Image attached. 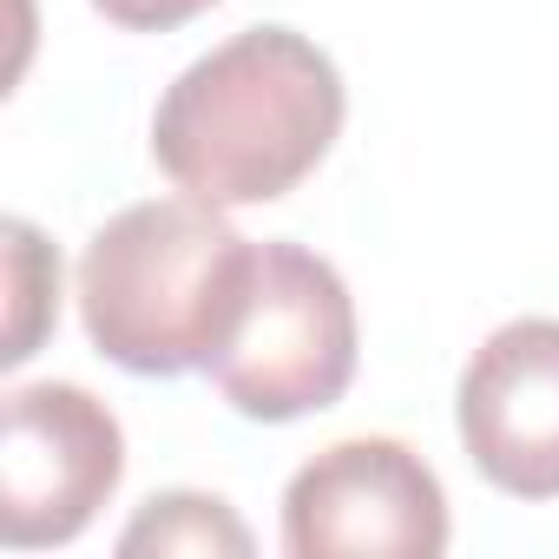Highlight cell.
I'll use <instances>...</instances> for the list:
<instances>
[{
	"label": "cell",
	"mask_w": 559,
	"mask_h": 559,
	"mask_svg": "<svg viewBox=\"0 0 559 559\" xmlns=\"http://www.w3.org/2000/svg\"><path fill=\"white\" fill-rule=\"evenodd\" d=\"M126 480V428L80 382L8 389L0 435V539L14 552L73 546Z\"/></svg>",
	"instance_id": "obj_4"
},
{
	"label": "cell",
	"mask_w": 559,
	"mask_h": 559,
	"mask_svg": "<svg viewBox=\"0 0 559 559\" xmlns=\"http://www.w3.org/2000/svg\"><path fill=\"white\" fill-rule=\"evenodd\" d=\"M454 428L467 461L507 500H559V323L513 317L461 369Z\"/></svg>",
	"instance_id": "obj_6"
},
{
	"label": "cell",
	"mask_w": 559,
	"mask_h": 559,
	"mask_svg": "<svg viewBox=\"0 0 559 559\" xmlns=\"http://www.w3.org/2000/svg\"><path fill=\"white\" fill-rule=\"evenodd\" d=\"M336 60L297 27H243L191 60L152 112V165L198 204L243 211L290 198L343 139Z\"/></svg>",
	"instance_id": "obj_1"
},
{
	"label": "cell",
	"mask_w": 559,
	"mask_h": 559,
	"mask_svg": "<svg viewBox=\"0 0 559 559\" xmlns=\"http://www.w3.org/2000/svg\"><path fill=\"white\" fill-rule=\"evenodd\" d=\"M257 243L198 198H145L106 217L80 250L86 343L145 382L191 376L230 336Z\"/></svg>",
	"instance_id": "obj_2"
},
{
	"label": "cell",
	"mask_w": 559,
	"mask_h": 559,
	"mask_svg": "<svg viewBox=\"0 0 559 559\" xmlns=\"http://www.w3.org/2000/svg\"><path fill=\"white\" fill-rule=\"evenodd\" d=\"M93 14H106L112 27H126V34H171V27H185V21H198V14H211L217 0H86Z\"/></svg>",
	"instance_id": "obj_9"
},
{
	"label": "cell",
	"mask_w": 559,
	"mask_h": 559,
	"mask_svg": "<svg viewBox=\"0 0 559 559\" xmlns=\"http://www.w3.org/2000/svg\"><path fill=\"white\" fill-rule=\"evenodd\" d=\"M356 297L336 263L290 237H270L257 243L243 310L204 362V376L243 421L276 428L336 408L356 382Z\"/></svg>",
	"instance_id": "obj_3"
},
{
	"label": "cell",
	"mask_w": 559,
	"mask_h": 559,
	"mask_svg": "<svg viewBox=\"0 0 559 559\" xmlns=\"http://www.w3.org/2000/svg\"><path fill=\"white\" fill-rule=\"evenodd\" d=\"M290 559H441L448 493L441 474L389 435H356L304 461L284 487Z\"/></svg>",
	"instance_id": "obj_5"
},
{
	"label": "cell",
	"mask_w": 559,
	"mask_h": 559,
	"mask_svg": "<svg viewBox=\"0 0 559 559\" xmlns=\"http://www.w3.org/2000/svg\"><path fill=\"white\" fill-rule=\"evenodd\" d=\"M0 237H8V343H0V362L21 369L60 323V250L27 217H8Z\"/></svg>",
	"instance_id": "obj_8"
},
{
	"label": "cell",
	"mask_w": 559,
	"mask_h": 559,
	"mask_svg": "<svg viewBox=\"0 0 559 559\" xmlns=\"http://www.w3.org/2000/svg\"><path fill=\"white\" fill-rule=\"evenodd\" d=\"M119 552H230L243 559L250 552V526L217 500V493H191V487H171V493H152L132 526L119 533Z\"/></svg>",
	"instance_id": "obj_7"
}]
</instances>
